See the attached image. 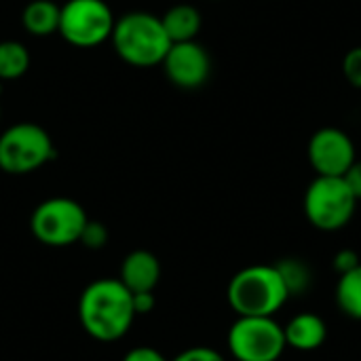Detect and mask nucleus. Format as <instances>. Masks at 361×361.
Here are the masks:
<instances>
[{
    "label": "nucleus",
    "mask_w": 361,
    "mask_h": 361,
    "mask_svg": "<svg viewBox=\"0 0 361 361\" xmlns=\"http://www.w3.org/2000/svg\"><path fill=\"white\" fill-rule=\"evenodd\" d=\"M131 292L116 277L91 281L78 298V322L99 343L121 341L135 322Z\"/></svg>",
    "instance_id": "nucleus-1"
},
{
    "label": "nucleus",
    "mask_w": 361,
    "mask_h": 361,
    "mask_svg": "<svg viewBox=\"0 0 361 361\" xmlns=\"http://www.w3.org/2000/svg\"><path fill=\"white\" fill-rule=\"evenodd\" d=\"M226 300L237 317H275L290 294L275 264H252L233 275Z\"/></svg>",
    "instance_id": "nucleus-2"
},
{
    "label": "nucleus",
    "mask_w": 361,
    "mask_h": 361,
    "mask_svg": "<svg viewBox=\"0 0 361 361\" xmlns=\"http://www.w3.org/2000/svg\"><path fill=\"white\" fill-rule=\"evenodd\" d=\"M110 40L116 55L135 68L161 66L171 47L161 17L146 11H133L118 17Z\"/></svg>",
    "instance_id": "nucleus-3"
},
{
    "label": "nucleus",
    "mask_w": 361,
    "mask_h": 361,
    "mask_svg": "<svg viewBox=\"0 0 361 361\" xmlns=\"http://www.w3.org/2000/svg\"><path fill=\"white\" fill-rule=\"evenodd\" d=\"M302 209L311 226L324 233H336L353 220L357 197L345 178L317 176L305 192Z\"/></svg>",
    "instance_id": "nucleus-4"
},
{
    "label": "nucleus",
    "mask_w": 361,
    "mask_h": 361,
    "mask_svg": "<svg viewBox=\"0 0 361 361\" xmlns=\"http://www.w3.org/2000/svg\"><path fill=\"white\" fill-rule=\"evenodd\" d=\"M55 157L47 129L36 123H17L0 133V169L11 176H25Z\"/></svg>",
    "instance_id": "nucleus-5"
},
{
    "label": "nucleus",
    "mask_w": 361,
    "mask_h": 361,
    "mask_svg": "<svg viewBox=\"0 0 361 361\" xmlns=\"http://www.w3.org/2000/svg\"><path fill=\"white\" fill-rule=\"evenodd\" d=\"M226 347L235 361H279L288 349L283 326L275 317H237Z\"/></svg>",
    "instance_id": "nucleus-6"
},
{
    "label": "nucleus",
    "mask_w": 361,
    "mask_h": 361,
    "mask_svg": "<svg viewBox=\"0 0 361 361\" xmlns=\"http://www.w3.org/2000/svg\"><path fill=\"white\" fill-rule=\"evenodd\" d=\"M89 216L80 203L68 197H51L42 201L30 218L32 235L49 247H68L80 241Z\"/></svg>",
    "instance_id": "nucleus-7"
},
{
    "label": "nucleus",
    "mask_w": 361,
    "mask_h": 361,
    "mask_svg": "<svg viewBox=\"0 0 361 361\" xmlns=\"http://www.w3.org/2000/svg\"><path fill=\"white\" fill-rule=\"evenodd\" d=\"M114 13L106 0H68L59 15V34L66 42L91 49L112 38Z\"/></svg>",
    "instance_id": "nucleus-8"
},
{
    "label": "nucleus",
    "mask_w": 361,
    "mask_h": 361,
    "mask_svg": "<svg viewBox=\"0 0 361 361\" xmlns=\"http://www.w3.org/2000/svg\"><path fill=\"white\" fill-rule=\"evenodd\" d=\"M307 157L317 176H332V178H343L347 169L357 161V152L351 135L338 127L317 129L309 140Z\"/></svg>",
    "instance_id": "nucleus-9"
},
{
    "label": "nucleus",
    "mask_w": 361,
    "mask_h": 361,
    "mask_svg": "<svg viewBox=\"0 0 361 361\" xmlns=\"http://www.w3.org/2000/svg\"><path fill=\"white\" fill-rule=\"evenodd\" d=\"M161 66L167 78L186 91L203 87L212 74V57L207 49L197 40L173 42Z\"/></svg>",
    "instance_id": "nucleus-10"
},
{
    "label": "nucleus",
    "mask_w": 361,
    "mask_h": 361,
    "mask_svg": "<svg viewBox=\"0 0 361 361\" xmlns=\"http://www.w3.org/2000/svg\"><path fill=\"white\" fill-rule=\"evenodd\" d=\"M121 283L131 292H154L161 281V262L148 250H133L121 264Z\"/></svg>",
    "instance_id": "nucleus-11"
},
{
    "label": "nucleus",
    "mask_w": 361,
    "mask_h": 361,
    "mask_svg": "<svg viewBox=\"0 0 361 361\" xmlns=\"http://www.w3.org/2000/svg\"><path fill=\"white\" fill-rule=\"evenodd\" d=\"M283 334H286L288 349L311 353L322 349L324 343L328 341V326L317 313L302 311L283 326Z\"/></svg>",
    "instance_id": "nucleus-12"
},
{
    "label": "nucleus",
    "mask_w": 361,
    "mask_h": 361,
    "mask_svg": "<svg viewBox=\"0 0 361 361\" xmlns=\"http://www.w3.org/2000/svg\"><path fill=\"white\" fill-rule=\"evenodd\" d=\"M163 27L173 42H186V40H197L201 25H203V17L199 13L197 6L192 4H176L171 6L163 17Z\"/></svg>",
    "instance_id": "nucleus-13"
},
{
    "label": "nucleus",
    "mask_w": 361,
    "mask_h": 361,
    "mask_svg": "<svg viewBox=\"0 0 361 361\" xmlns=\"http://www.w3.org/2000/svg\"><path fill=\"white\" fill-rule=\"evenodd\" d=\"M59 15L61 6L51 0H32L21 15V23L27 34L32 36H49L59 30Z\"/></svg>",
    "instance_id": "nucleus-14"
},
{
    "label": "nucleus",
    "mask_w": 361,
    "mask_h": 361,
    "mask_svg": "<svg viewBox=\"0 0 361 361\" xmlns=\"http://www.w3.org/2000/svg\"><path fill=\"white\" fill-rule=\"evenodd\" d=\"M336 307L345 317L361 322V264L349 273L338 275Z\"/></svg>",
    "instance_id": "nucleus-15"
},
{
    "label": "nucleus",
    "mask_w": 361,
    "mask_h": 361,
    "mask_svg": "<svg viewBox=\"0 0 361 361\" xmlns=\"http://www.w3.org/2000/svg\"><path fill=\"white\" fill-rule=\"evenodd\" d=\"M286 290L292 296H305L313 288V269L302 258H281L275 262Z\"/></svg>",
    "instance_id": "nucleus-16"
},
{
    "label": "nucleus",
    "mask_w": 361,
    "mask_h": 361,
    "mask_svg": "<svg viewBox=\"0 0 361 361\" xmlns=\"http://www.w3.org/2000/svg\"><path fill=\"white\" fill-rule=\"evenodd\" d=\"M30 68V51L17 40L0 42V80H17Z\"/></svg>",
    "instance_id": "nucleus-17"
},
{
    "label": "nucleus",
    "mask_w": 361,
    "mask_h": 361,
    "mask_svg": "<svg viewBox=\"0 0 361 361\" xmlns=\"http://www.w3.org/2000/svg\"><path fill=\"white\" fill-rule=\"evenodd\" d=\"M78 243H82L89 250H102L108 243V228L102 222L89 220L87 226H85V231H82V235H80V241Z\"/></svg>",
    "instance_id": "nucleus-18"
},
{
    "label": "nucleus",
    "mask_w": 361,
    "mask_h": 361,
    "mask_svg": "<svg viewBox=\"0 0 361 361\" xmlns=\"http://www.w3.org/2000/svg\"><path fill=\"white\" fill-rule=\"evenodd\" d=\"M343 74L347 82L355 89H361V47H353L343 57Z\"/></svg>",
    "instance_id": "nucleus-19"
},
{
    "label": "nucleus",
    "mask_w": 361,
    "mask_h": 361,
    "mask_svg": "<svg viewBox=\"0 0 361 361\" xmlns=\"http://www.w3.org/2000/svg\"><path fill=\"white\" fill-rule=\"evenodd\" d=\"M171 361H226L224 355L212 347H188Z\"/></svg>",
    "instance_id": "nucleus-20"
},
{
    "label": "nucleus",
    "mask_w": 361,
    "mask_h": 361,
    "mask_svg": "<svg viewBox=\"0 0 361 361\" xmlns=\"http://www.w3.org/2000/svg\"><path fill=\"white\" fill-rule=\"evenodd\" d=\"M360 256H357V252H353V250H341V252L334 256V269H336L338 275L349 273V271H353V269L360 267Z\"/></svg>",
    "instance_id": "nucleus-21"
},
{
    "label": "nucleus",
    "mask_w": 361,
    "mask_h": 361,
    "mask_svg": "<svg viewBox=\"0 0 361 361\" xmlns=\"http://www.w3.org/2000/svg\"><path fill=\"white\" fill-rule=\"evenodd\" d=\"M123 361H169L159 349H154V347H135V349H131V351H127L125 353V357Z\"/></svg>",
    "instance_id": "nucleus-22"
},
{
    "label": "nucleus",
    "mask_w": 361,
    "mask_h": 361,
    "mask_svg": "<svg viewBox=\"0 0 361 361\" xmlns=\"http://www.w3.org/2000/svg\"><path fill=\"white\" fill-rule=\"evenodd\" d=\"M131 300H133L135 315H148V313H152V309L157 305L154 292H137V294H131Z\"/></svg>",
    "instance_id": "nucleus-23"
},
{
    "label": "nucleus",
    "mask_w": 361,
    "mask_h": 361,
    "mask_svg": "<svg viewBox=\"0 0 361 361\" xmlns=\"http://www.w3.org/2000/svg\"><path fill=\"white\" fill-rule=\"evenodd\" d=\"M343 178H345V182L349 184L351 192L357 197V201H361V161H355V163L347 169V173H345Z\"/></svg>",
    "instance_id": "nucleus-24"
},
{
    "label": "nucleus",
    "mask_w": 361,
    "mask_h": 361,
    "mask_svg": "<svg viewBox=\"0 0 361 361\" xmlns=\"http://www.w3.org/2000/svg\"><path fill=\"white\" fill-rule=\"evenodd\" d=\"M0 118H2V106H0Z\"/></svg>",
    "instance_id": "nucleus-25"
}]
</instances>
